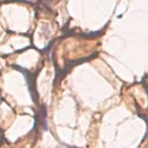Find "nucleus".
Returning a JSON list of instances; mask_svg holds the SVG:
<instances>
[{"label":"nucleus","mask_w":148,"mask_h":148,"mask_svg":"<svg viewBox=\"0 0 148 148\" xmlns=\"http://www.w3.org/2000/svg\"><path fill=\"white\" fill-rule=\"evenodd\" d=\"M19 70H21V72H23V74H25V78H27V83H29V91H31V95H32V97H33V99H34V101H36V89H35V79H34V76L32 75V73L31 72H29V71H27V70H25V69H23V68H21V67H17Z\"/></svg>","instance_id":"obj_1"},{"label":"nucleus","mask_w":148,"mask_h":148,"mask_svg":"<svg viewBox=\"0 0 148 148\" xmlns=\"http://www.w3.org/2000/svg\"><path fill=\"white\" fill-rule=\"evenodd\" d=\"M68 148H77V147H73V146L71 147V146H68Z\"/></svg>","instance_id":"obj_2"}]
</instances>
